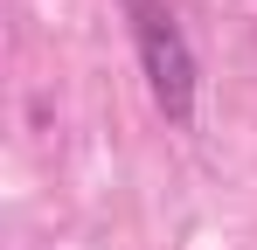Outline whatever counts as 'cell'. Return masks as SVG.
<instances>
[{
	"label": "cell",
	"instance_id": "1",
	"mask_svg": "<svg viewBox=\"0 0 257 250\" xmlns=\"http://www.w3.org/2000/svg\"><path fill=\"white\" fill-rule=\"evenodd\" d=\"M132 7V35H139V63H146V83H153V104L167 125H195V49L181 35L167 0H125Z\"/></svg>",
	"mask_w": 257,
	"mask_h": 250
}]
</instances>
